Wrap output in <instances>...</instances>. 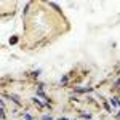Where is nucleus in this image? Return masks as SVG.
I'll list each match as a JSON object with an SVG mask.
<instances>
[{"label":"nucleus","mask_w":120,"mask_h":120,"mask_svg":"<svg viewBox=\"0 0 120 120\" xmlns=\"http://www.w3.org/2000/svg\"><path fill=\"white\" fill-rule=\"evenodd\" d=\"M109 104H111L114 109H119L120 107V99L117 96H112V98H109Z\"/></svg>","instance_id":"1"},{"label":"nucleus","mask_w":120,"mask_h":120,"mask_svg":"<svg viewBox=\"0 0 120 120\" xmlns=\"http://www.w3.org/2000/svg\"><path fill=\"white\" fill-rule=\"evenodd\" d=\"M10 99L15 102V104H18V106H21V101H19V96H16V94H13V93H10Z\"/></svg>","instance_id":"3"},{"label":"nucleus","mask_w":120,"mask_h":120,"mask_svg":"<svg viewBox=\"0 0 120 120\" xmlns=\"http://www.w3.org/2000/svg\"><path fill=\"white\" fill-rule=\"evenodd\" d=\"M16 42H18V38H16V37H11V38H10V43H11V45H15Z\"/></svg>","instance_id":"8"},{"label":"nucleus","mask_w":120,"mask_h":120,"mask_svg":"<svg viewBox=\"0 0 120 120\" xmlns=\"http://www.w3.org/2000/svg\"><path fill=\"white\" fill-rule=\"evenodd\" d=\"M40 72H42L40 69H37V71H34V72H32V77H38V75H40Z\"/></svg>","instance_id":"7"},{"label":"nucleus","mask_w":120,"mask_h":120,"mask_svg":"<svg viewBox=\"0 0 120 120\" xmlns=\"http://www.w3.org/2000/svg\"><path fill=\"white\" fill-rule=\"evenodd\" d=\"M72 120H77V119H72Z\"/></svg>","instance_id":"14"},{"label":"nucleus","mask_w":120,"mask_h":120,"mask_svg":"<svg viewBox=\"0 0 120 120\" xmlns=\"http://www.w3.org/2000/svg\"><path fill=\"white\" fill-rule=\"evenodd\" d=\"M58 120H69V119H66V117H59Z\"/></svg>","instance_id":"13"},{"label":"nucleus","mask_w":120,"mask_h":120,"mask_svg":"<svg viewBox=\"0 0 120 120\" xmlns=\"http://www.w3.org/2000/svg\"><path fill=\"white\" fill-rule=\"evenodd\" d=\"M80 117L85 119V120H93L91 119V114H88V112H82V114H80Z\"/></svg>","instance_id":"4"},{"label":"nucleus","mask_w":120,"mask_h":120,"mask_svg":"<svg viewBox=\"0 0 120 120\" xmlns=\"http://www.w3.org/2000/svg\"><path fill=\"white\" fill-rule=\"evenodd\" d=\"M119 99H120V96H119Z\"/></svg>","instance_id":"15"},{"label":"nucleus","mask_w":120,"mask_h":120,"mask_svg":"<svg viewBox=\"0 0 120 120\" xmlns=\"http://www.w3.org/2000/svg\"><path fill=\"white\" fill-rule=\"evenodd\" d=\"M90 91H93V86H86V88H75L74 90V93H90Z\"/></svg>","instance_id":"2"},{"label":"nucleus","mask_w":120,"mask_h":120,"mask_svg":"<svg viewBox=\"0 0 120 120\" xmlns=\"http://www.w3.org/2000/svg\"><path fill=\"white\" fill-rule=\"evenodd\" d=\"M115 119H117V120H120V111H117V112H115Z\"/></svg>","instance_id":"12"},{"label":"nucleus","mask_w":120,"mask_h":120,"mask_svg":"<svg viewBox=\"0 0 120 120\" xmlns=\"http://www.w3.org/2000/svg\"><path fill=\"white\" fill-rule=\"evenodd\" d=\"M35 94H37V96H42V98L46 101V96H45V93H43V90H37V91H35Z\"/></svg>","instance_id":"6"},{"label":"nucleus","mask_w":120,"mask_h":120,"mask_svg":"<svg viewBox=\"0 0 120 120\" xmlns=\"http://www.w3.org/2000/svg\"><path fill=\"white\" fill-rule=\"evenodd\" d=\"M61 83H67V75H64V77H61Z\"/></svg>","instance_id":"10"},{"label":"nucleus","mask_w":120,"mask_h":120,"mask_svg":"<svg viewBox=\"0 0 120 120\" xmlns=\"http://www.w3.org/2000/svg\"><path fill=\"white\" fill-rule=\"evenodd\" d=\"M114 86H120V79H117V80H115V83H114Z\"/></svg>","instance_id":"11"},{"label":"nucleus","mask_w":120,"mask_h":120,"mask_svg":"<svg viewBox=\"0 0 120 120\" xmlns=\"http://www.w3.org/2000/svg\"><path fill=\"white\" fill-rule=\"evenodd\" d=\"M102 106H104V109H106L107 112H111V114H112V107H111V104H109V102L104 101V102H102Z\"/></svg>","instance_id":"5"},{"label":"nucleus","mask_w":120,"mask_h":120,"mask_svg":"<svg viewBox=\"0 0 120 120\" xmlns=\"http://www.w3.org/2000/svg\"><path fill=\"white\" fill-rule=\"evenodd\" d=\"M42 120H55V119L50 117V115H42Z\"/></svg>","instance_id":"9"}]
</instances>
